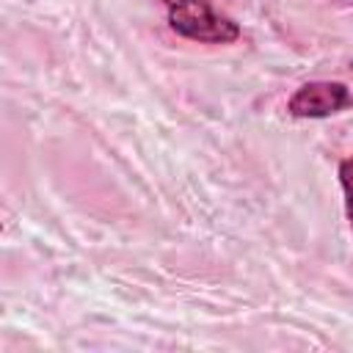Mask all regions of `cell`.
<instances>
[{"mask_svg": "<svg viewBox=\"0 0 353 353\" xmlns=\"http://www.w3.org/2000/svg\"><path fill=\"white\" fill-rule=\"evenodd\" d=\"M353 105V94L345 83L336 80H312L295 88L287 99V110L298 119H328Z\"/></svg>", "mask_w": 353, "mask_h": 353, "instance_id": "2", "label": "cell"}, {"mask_svg": "<svg viewBox=\"0 0 353 353\" xmlns=\"http://www.w3.org/2000/svg\"><path fill=\"white\" fill-rule=\"evenodd\" d=\"M339 185L345 193V215H347V223L353 229V157H345L339 163Z\"/></svg>", "mask_w": 353, "mask_h": 353, "instance_id": "3", "label": "cell"}, {"mask_svg": "<svg viewBox=\"0 0 353 353\" xmlns=\"http://www.w3.org/2000/svg\"><path fill=\"white\" fill-rule=\"evenodd\" d=\"M350 69H353V63H350Z\"/></svg>", "mask_w": 353, "mask_h": 353, "instance_id": "4", "label": "cell"}, {"mask_svg": "<svg viewBox=\"0 0 353 353\" xmlns=\"http://www.w3.org/2000/svg\"><path fill=\"white\" fill-rule=\"evenodd\" d=\"M165 17L174 33L201 44H232L240 39V25L215 11L210 0H165Z\"/></svg>", "mask_w": 353, "mask_h": 353, "instance_id": "1", "label": "cell"}]
</instances>
